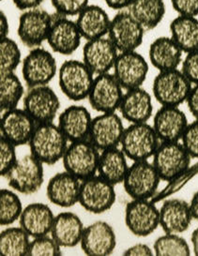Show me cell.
Returning <instances> with one entry per match:
<instances>
[{"label": "cell", "instance_id": "1", "mask_svg": "<svg viewBox=\"0 0 198 256\" xmlns=\"http://www.w3.org/2000/svg\"><path fill=\"white\" fill-rule=\"evenodd\" d=\"M68 143L58 125L48 122L37 124L28 146L31 154L44 164L54 166L63 158Z\"/></svg>", "mask_w": 198, "mask_h": 256}, {"label": "cell", "instance_id": "2", "mask_svg": "<svg viewBox=\"0 0 198 256\" xmlns=\"http://www.w3.org/2000/svg\"><path fill=\"white\" fill-rule=\"evenodd\" d=\"M8 187L24 196L37 194L44 182V164L31 153L18 158L4 176Z\"/></svg>", "mask_w": 198, "mask_h": 256}, {"label": "cell", "instance_id": "3", "mask_svg": "<svg viewBox=\"0 0 198 256\" xmlns=\"http://www.w3.org/2000/svg\"><path fill=\"white\" fill-rule=\"evenodd\" d=\"M160 144L152 125L148 122L130 123L124 130L120 148L132 162L152 158Z\"/></svg>", "mask_w": 198, "mask_h": 256}, {"label": "cell", "instance_id": "4", "mask_svg": "<svg viewBox=\"0 0 198 256\" xmlns=\"http://www.w3.org/2000/svg\"><path fill=\"white\" fill-rule=\"evenodd\" d=\"M61 92L72 102H80L88 97L95 74L83 60H70L61 64L58 72Z\"/></svg>", "mask_w": 198, "mask_h": 256}, {"label": "cell", "instance_id": "5", "mask_svg": "<svg viewBox=\"0 0 198 256\" xmlns=\"http://www.w3.org/2000/svg\"><path fill=\"white\" fill-rule=\"evenodd\" d=\"M192 86L182 70L159 72L153 80V97L160 106H180L186 102Z\"/></svg>", "mask_w": 198, "mask_h": 256}, {"label": "cell", "instance_id": "6", "mask_svg": "<svg viewBox=\"0 0 198 256\" xmlns=\"http://www.w3.org/2000/svg\"><path fill=\"white\" fill-rule=\"evenodd\" d=\"M100 154L99 150L86 139L69 144L61 160L65 171L84 180L97 174Z\"/></svg>", "mask_w": 198, "mask_h": 256}, {"label": "cell", "instance_id": "7", "mask_svg": "<svg viewBox=\"0 0 198 256\" xmlns=\"http://www.w3.org/2000/svg\"><path fill=\"white\" fill-rule=\"evenodd\" d=\"M153 166L162 180H175L190 167V154L180 142H160L153 155Z\"/></svg>", "mask_w": 198, "mask_h": 256}, {"label": "cell", "instance_id": "8", "mask_svg": "<svg viewBox=\"0 0 198 256\" xmlns=\"http://www.w3.org/2000/svg\"><path fill=\"white\" fill-rule=\"evenodd\" d=\"M146 30L128 10H118L111 18L108 37L120 53L136 51L142 46Z\"/></svg>", "mask_w": 198, "mask_h": 256}, {"label": "cell", "instance_id": "9", "mask_svg": "<svg viewBox=\"0 0 198 256\" xmlns=\"http://www.w3.org/2000/svg\"><path fill=\"white\" fill-rule=\"evenodd\" d=\"M58 72L53 54L40 46L30 49L22 61V76L28 88L48 84Z\"/></svg>", "mask_w": 198, "mask_h": 256}, {"label": "cell", "instance_id": "10", "mask_svg": "<svg viewBox=\"0 0 198 256\" xmlns=\"http://www.w3.org/2000/svg\"><path fill=\"white\" fill-rule=\"evenodd\" d=\"M160 180L156 168L148 160L134 162L122 184L132 199H150L156 192Z\"/></svg>", "mask_w": 198, "mask_h": 256}, {"label": "cell", "instance_id": "11", "mask_svg": "<svg viewBox=\"0 0 198 256\" xmlns=\"http://www.w3.org/2000/svg\"><path fill=\"white\" fill-rule=\"evenodd\" d=\"M116 198L114 185L95 174L82 180L78 204L84 210L98 215L111 210Z\"/></svg>", "mask_w": 198, "mask_h": 256}, {"label": "cell", "instance_id": "12", "mask_svg": "<svg viewBox=\"0 0 198 256\" xmlns=\"http://www.w3.org/2000/svg\"><path fill=\"white\" fill-rule=\"evenodd\" d=\"M52 21L53 14L44 8L38 7L24 10L18 20V38L30 49L40 47L47 40Z\"/></svg>", "mask_w": 198, "mask_h": 256}, {"label": "cell", "instance_id": "13", "mask_svg": "<svg viewBox=\"0 0 198 256\" xmlns=\"http://www.w3.org/2000/svg\"><path fill=\"white\" fill-rule=\"evenodd\" d=\"M23 108L36 124L54 122L60 109V100L48 84L30 88L24 94Z\"/></svg>", "mask_w": 198, "mask_h": 256}, {"label": "cell", "instance_id": "14", "mask_svg": "<svg viewBox=\"0 0 198 256\" xmlns=\"http://www.w3.org/2000/svg\"><path fill=\"white\" fill-rule=\"evenodd\" d=\"M125 224L134 236L146 238L160 226V211L150 199H132L125 208Z\"/></svg>", "mask_w": 198, "mask_h": 256}, {"label": "cell", "instance_id": "15", "mask_svg": "<svg viewBox=\"0 0 198 256\" xmlns=\"http://www.w3.org/2000/svg\"><path fill=\"white\" fill-rule=\"evenodd\" d=\"M124 92L114 74L107 72L95 76L88 102L92 109L99 113H111L118 110Z\"/></svg>", "mask_w": 198, "mask_h": 256}, {"label": "cell", "instance_id": "16", "mask_svg": "<svg viewBox=\"0 0 198 256\" xmlns=\"http://www.w3.org/2000/svg\"><path fill=\"white\" fill-rule=\"evenodd\" d=\"M82 38L76 21L68 16L53 14L52 26L46 42L54 53L62 56L72 54L81 46Z\"/></svg>", "mask_w": 198, "mask_h": 256}, {"label": "cell", "instance_id": "17", "mask_svg": "<svg viewBox=\"0 0 198 256\" xmlns=\"http://www.w3.org/2000/svg\"><path fill=\"white\" fill-rule=\"evenodd\" d=\"M114 77L128 90L143 86L148 74L150 66L145 58L138 51L118 53L114 63Z\"/></svg>", "mask_w": 198, "mask_h": 256}, {"label": "cell", "instance_id": "18", "mask_svg": "<svg viewBox=\"0 0 198 256\" xmlns=\"http://www.w3.org/2000/svg\"><path fill=\"white\" fill-rule=\"evenodd\" d=\"M122 118L116 113H100L92 120L88 140L100 151L120 146L124 132Z\"/></svg>", "mask_w": 198, "mask_h": 256}, {"label": "cell", "instance_id": "19", "mask_svg": "<svg viewBox=\"0 0 198 256\" xmlns=\"http://www.w3.org/2000/svg\"><path fill=\"white\" fill-rule=\"evenodd\" d=\"M82 53L83 62L96 76L113 70L120 52L109 37L104 36L86 40Z\"/></svg>", "mask_w": 198, "mask_h": 256}, {"label": "cell", "instance_id": "20", "mask_svg": "<svg viewBox=\"0 0 198 256\" xmlns=\"http://www.w3.org/2000/svg\"><path fill=\"white\" fill-rule=\"evenodd\" d=\"M188 125L180 106H162L153 116V128L160 142H180Z\"/></svg>", "mask_w": 198, "mask_h": 256}, {"label": "cell", "instance_id": "21", "mask_svg": "<svg viewBox=\"0 0 198 256\" xmlns=\"http://www.w3.org/2000/svg\"><path fill=\"white\" fill-rule=\"evenodd\" d=\"M80 245L86 256H110L116 246L114 228L104 220H97L84 227Z\"/></svg>", "mask_w": 198, "mask_h": 256}, {"label": "cell", "instance_id": "22", "mask_svg": "<svg viewBox=\"0 0 198 256\" xmlns=\"http://www.w3.org/2000/svg\"><path fill=\"white\" fill-rule=\"evenodd\" d=\"M37 124L24 109L18 107L3 112L0 120V132L3 138L16 146L28 144Z\"/></svg>", "mask_w": 198, "mask_h": 256}, {"label": "cell", "instance_id": "23", "mask_svg": "<svg viewBox=\"0 0 198 256\" xmlns=\"http://www.w3.org/2000/svg\"><path fill=\"white\" fill-rule=\"evenodd\" d=\"M82 180L67 171L56 174L47 183L46 196L51 203L70 208L79 203Z\"/></svg>", "mask_w": 198, "mask_h": 256}, {"label": "cell", "instance_id": "24", "mask_svg": "<svg viewBox=\"0 0 198 256\" xmlns=\"http://www.w3.org/2000/svg\"><path fill=\"white\" fill-rule=\"evenodd\" d=\"M118 110L130 123L148 122L153 114L152 97L142 86L128 90L123 95Z\"/></svg>", "mask_w": 198, "mask_h": 256}, {"label": "cell", "instance_id": "25", "mask_svg": "<svg viewBox=\"0 0 198 256\" xmlns=\"http://www.w3.org/2000/svg\"><path fill=\"white\" fill-rule=\"evenodd\" d=\"M159 211L160 226L164 233H184L189 229L194 220L190 203L180 198L166 200Z\"/></svg>", "mask_w": 198, "mask_h": 256}, {"label": "cell", "instance_id": "26", "mask_svg": "<svg viewBox=\"0 0 198 256\" xmlns=\"http://www.w3.org/2000/svg\"><path fill=\"white\" fill-rule=\"evenodd\" d=\"M90 112L83 106H70L58 116V127L69 142L88 139L92 128Z\"/></svg>", "mask_w": 198, "mask_h": 256}, {"label": "cell", "instance_id": "27", "mask_svg": "<svg viewBox=\"0 0 198 256\" xmlns=\"http://www.w3.org/2000/svg\"><path fill=\"white\" fill-rule=\"evenodd\" d=\"M84 230L83 222L77 214L64 211L54 217L50 234L61 248H74L80 244Z\"/></svg>", "mask_w": 198, "mask_h": 256}, {"label": "cell", "instance_id": "28", "mask_svg": "<svg viewBox=\"0 0 198 256\" xmlns=\"http://www.w3.org/2000/svg\"><path fill=\"white\" fill-rule=\"evenodd\" d=\"M183 52L170 36L155 38L148 48V60L159 72L178 68L183 60Z\"/></svg>", "mask_w": 198, "mask_h": 256}, {"label": "cell", "instance_id": "29", "mask_svg": "<svg viewBox=\"0 0 198 256\" xmlns=\"http://www.w3.org/2000/svg\"><path fill=\"white\" fill-rule=\"evenodd\" d=\"M54 217L46 204L32 203L24 208L19 224L30 238H35L51 233Z\"/></svg>", "mask_w": 198, "mask_h": 256}, {"label": "cell", "instance_id": "30", "mask_svg": "<svg viewBox=\"0 0 198 256\" xmlns=\"http://www.w3.org/2000/svg\"><path fill=\"white\" fill-rule=\"evenodd\" d=\"M76 22L83 38L90 40L108 35L111 18L99 5L88 4L77 16Z\"/></svg>", "mask_w": 198, "mask_h": 256}, {"label": "cell", "instance_id": "31", "mask_svg": "<svg viewBox=\"0 0 198 256\" xmlns=\"http://www.w3.org/2000/svg\"><path fill=\"white\" fill-rule=\"evenodd\" d=\"M127 158L120 146L102 150L100 154L97 174L113 185L120 184L129 169Z\"/></svg>", "mask_w": 198, "mask_h": 256}, {"label": "cell", "instance_id": "32", "mask_svg": "<svg viewBox=\"0 0 198 256\" xmlns=\"http://www.w3.org/2000/svg\"><path fill=\"white\" fill-rule=\"evenodd\" d=\"M170 37L184 54L198 50V18L196 16H178L169 26Z\"/></svg>", "mask_w": 198, "mask_h": 256}, {"label": "cell", "instance_id": "33", "mask_svg": "<svg viewBox=\"0 0 198 256\" xmlns=\"http://www.w3.org/2000/svg\"><path fill=\"white\" fill-rule=\"evenodd\" d=\"M127 10L146 31H150L162 23L166 12V6L164 0H134Z\"/></svg>", "mask_w": 198, "mask_h": 256}, {"label": "cell", "instance_id": "34", "mask_svg": "<svg viewBox=\"0 0 198 256\" xmlns=\"http://www.w3.org/2000/svg\"><path fill=\"white\" fill-rule=\"evenodd\" d=\"M30 236L21 226L7 227L0 233V254L2 256H28Z\"/></svg>", "mask_w": 198, "mask_h": 256}, {"label": "cell", "instance_id": "35", "mask_svg": "<svg viewBox=\"0 0 198 256\" xmlns=\"http://www.w3.org/2000/svg\"><path fill=\"white\" fill-rule=\"evenodd\" d=\"M24 97V88L16 72L0 76V110L1 113L17 108Z\"/></svg>", "mask_w": 198, "mask_h": 256}, {"label": "cell", "instance_id": "36", "mask_svg": "<svg viewBox=\"0 0 198 256\" xmlns=\"http://www.w3.org/2000/svg\"><path fill=\"white\" fill-rule=\"evenodd\" d=\"M155 256H189L190 245L180 234L166 233L159 236L153 244Z\"/></svg>", "mask_w": 198, "mask_h": 256}, {"label": "cell", "instance_id": "37", "mask_svg": "<svg viewBox=\"0 0 198 256\" xmlns=\"http://www.w3.org/2000/svg\"><path fill=\"white\" fill-rule=\"evenodd\" d=\"M24 208L16 190L10 188L0 190V224L8 226L19 220Z\"/></svg>", "mask_w": 198, "mask_h": 256}, {"label": "cell", "instance_id": "38", "mask_svg": "<svg viewBox=\"0 0 198 256\" xmlns=\"http://www.w3.org/2000/svg\"><path fill=\"white\" fill-rule=\"evenodd\" d=\"M22 52L14 40L0 38V76L16 72L22 63Z\"/></svg>", "mask_w": 198, "mask_h": 256}, {"label": "cell", "instance_id": "39", "mask_svg": "<svg viewBox=\"0 0 198 256\" xmlns=\"http://www.w3.org/2000/svg\"><path fill=\"white\" fill-rule=\"evenodd\" d=\"M61 247L52 236H44L33 238L31 240L28 256H61Z\"/></svg>", "mask_w": 198, "mask_h": 256}, {"label": "cell", "instance_id": "40", "mask_svg": "<svg viewBox=\"0 0 198 256\" xmlns=\"http://www.w3.org/2000/svg\"><path fill=\"white\" fill-rule=\"evenodd\" d=\"M16 150V146L0 136V174L3 178L18 160Z\"/></svg>", "mask_w": 198, "mask_h": 256}, {"label": "cell", "instance_id": "41", "mask_svg": "<svg viewBox=\"0 0 198 256\" xmlns=\"http://www.w3.org/2000/svg\"><path fill=\"white\" fill-rule=\"evenodd\" d=\"M56 12L61 16H77L88 4L90 0H51Z\"/></svg>", "mask_w": 198, "mask_h": 256}, {"label": "cell", "instance_id": "42", "mask_svg": "<svg viewBox=\"0 0 198 256\" xmlns=\"http://www.w3.org/2000/svg\"><path fill=\"white\" fill-rule=\"evenodd\" d=\"M180 142L192 158H198V120L189 123Z\"/></svg>", "mask_w": 198, "mask_h": 256}, {"label": "cell", "instance_id": "43", "mask_svg": "<svg viewBox=\"0 0 198 256\" xmlns=\"http://www.w3.org/2000/svg\"><path fill=\"white\" fill-rule=\"evenodd\" d=\"M182 72L192 84H198V50L186 54L182 63Z\"/></svg>", "mask_w": 198, "mask_h": 256}, {"label": "cell", "instance_id": "44", "mask_svg": "<svg viewBox=\"0 0 198 256\" xmlns=\"http://www.w3.org/2000/svg\"><path fill=\"white\" fill-rule=\"evenodd\" d=\"M178 16H198V0H170Z\"/></svg>", "mask_w": 198, "mask_h": 256}, {"label": "cell", "instance_id": "45", "mask_svg": "<svg viewBox=\"0 0 198 256\" xmlns=\"http://www.w3.org/2000/svg\"><path fill=\"white\" fill-rule=\"evenodd\" d=\"M124 256H154L153 248H150L145 243H136L124 250Z\"/></svg>", "mask_w": 198, "mask_h": 256}, {"label": "cell", "instance_id": "46", "mask_svg": "<svg viewBox=\"0 0 198 256\" xmlns=\"http://www.w3.org/2000/svg\"><path fill=\"white\" fill-rule=\"evenodd\" d=\"M186 104L192 116L196 120H198V84L192 86Z\"/></svg>", "mask_w": 198, "mask_h": 256}, {"label": "cell", "instance_id": "47", "mask_svg": "<svg viewBox=\"0 0 198 256\" xmlns=\"http://www.w3.org/2000/svg\"><path fill=\"white\" fill-rule=\"evenodd\" d=\"M46 0H12L16 8L20 10H28L31 8H38Z\"/></svg>", "mask_w": 198, "mask_h": 256}, {"label": "cell", "instance_id": "48", "mask_svg": "<svg viewBox=\"0 0 198 256\" xmlns=\"http://www.w3.org/2000/svg\"><path fill=\"white\" fill-rule=\"evenodd\" d=\"M107 6L110 8H113L116 10H127L130 5L132 3L134 0H102Z\"/></svg>", "mask_w": 198, "mask_h": 256}, {"label": "cell", "instance_id": "49", "mask_svg": "<svg viewBox=\"0 0 198 256\" xmlns=\"http://www.w3.org/2000/svg\"><path fill=\"white\" fill-rule=\"evenodd\" d=\"M10 24L8 17L1 10L0 12V38L8 37Z\"/></svg>", "mask_w": 198, "mask_h": 256}, {"label": "cell", "instance_id": "50", "mask_svg": "<svg viewBox=\"0 0 198 256\" xmlns=\"http://www.w3.org/2000/svg\"><path fill=\"white\" fill-rule=\"evenodd\" d=\"M190 211L192 214L194 220L198 222V190L192 196L190 202Z\"/></svg>", "mask_w": 198, "mask_h": 256}, {"label": "cell", "instance_id": "51", "mask_svg": "<svg viewBox=\"0 0 198 256\" xmlns=\"http://www.w3.org/2000/svg\"><path fill=\"white\" fill-rule=\"evenodd\" d=\"M190 243H192V248L194 256H198V227L194 230L190 236Z\"/></svg>", "mask_w": 198, "mask_h": 256}, {"label": "cell", "instance_id": "52", "mask_svg": "<svg viewBox=\"0 0 198 256\" xmlns=\"http://www.w3.org/2000/svg\"><path fill=\"white\" fill-rule=\"evenodd\" d=\"M1 1H4V0H1Z\"/></svg>", "mask_w": 198, "mask_h": 256}]
</instances>
